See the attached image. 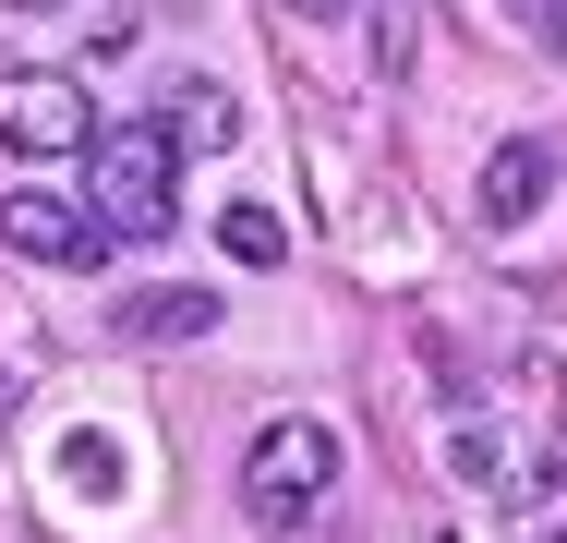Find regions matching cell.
<instances>
[{
    "instance_id": "obj_3",
    "label": "cell",
    "mask_w": 567,
    "mask_h": 543,
    "mask_svg": "<svg viewBox=\"0 0 567 543\" xmlns=\"http://www.w3.org/2000/svg\"><path fill=\"white\" fill-rule=\"evenodd\" d=\"M0 145L12 157H85L97 145V109L73 73H0Z\"/></svg>"
},
{
    "instance_id": "obj_11",
    "label": "cell",
    "mask_w": 567,
    "mask_h": 543,
    "mask_svg": "<svg viewBox=\"0 0 567 543\" xmlns=\"http://www.w3.org/2000/svg\"><path fill=\"white\" fill-rule=\"evenodd\" d=\"M0 12H73V0H0Z\"/></svg>"
},
{
    "instance_id": "obj_12",
    "label": "cell",
    "mask_w": 567,
    "mask_h": 543,
    "mask_svg": "<svg viewBox=\"0 0 567 543\" xmlns=\"http://www.w3.org/2000/svg\"><path fill=\"white\" fill-rule=\"evenodd\" d=\"M302 12H339V0H302Z\"/></svg>"
},
{
    "instance_id": "obj_5",
    "label": "cell",
    "mask_w": 567,
    "mask_h": 543,
    "mask_svg": "<svg viewBox=\"0 0 567 543\" xmlns=\"http://www.w3.org/2000/svg\"><path fill=\"white\" fill-rule=\"evenodd\" d=\"M121 350H182V338H218V290H121L110 303Z\"/></svg>"
},
{
    "instance_id": "obj_8",
    "label": "cell",
    "mask_w": 567,
    "mask_h": 543,
    "mask_svg": "<svg viewBox=\"0 0 567 543\" xmlns=\"http://www.w3.org/2000/svg\"><path fill=\"white\" fill-rule=\"evenodd\" d=\"M218 254H229V266H290L278 206H254V194H241V206H218Z\"/></svg>"
},
{
    "instance_id": "obj_1",
    "label": "cell",
    "mask_w": 567,
    "mask_h": 543,
    "mask_svg": "<svg viewBox=\"0 0 567 543\" xmlns=\"http://www.w3.org/2000/svg\"><path fill=\"white\" fill-rule=\"evenodd\" d=\"M85 206H97L110 242H169V217H182V145H169V121H133V133L85 145Z\"/></svg>"
},
{
    "instance_id": "obj_10",
    "label": "cell",
    "mask_w": 567,
    "mask_h": 543,
    "mask_svg": "<svg viewBox=\"0 0 567 543\" xmlns=\"http://www.w3.org/2000/svg\"><path fill=\"white\" fill-rule=\"evenodd\" d=\"M495 12H507V24H532L544 49H556V24H567V0H495Z\"/></svg>"
},
{
    "instance_id": "obj_13",
    "label": "cell",
    "mask_w": 567,
    "mask_h": 543,
    "mask_svg": "<svg viewBox=\"0 0 567 543\" xmlns=\"http://www.w3.org/2000/svg\"><path fill=\"white\" fill-rule=\"evenodd\" d=\"M556 61H567V24H556Z\"/></svg>"
},
{
    "instance_id": "obj_7",
    "label": "cell",
    "mask_w": 567,
    "mask_h": 543,
    "mask_svg": "<svg viewBox=\"0 0 567 543\" xmlns=\"http://www.w3.org/2000/svg\"><path fill=\"white\" fill-rule=\"evenodd\" d=\"M544 194H556V145H544V133L495 145V170H483V229H519Z\"/></svg>"
},
{
    "instance_id": "obj_9",
    "label": "cell",
    "mask_w": 567,
    "mask_h": 543,
    "mask_svg": "<svg viewBox=\"0 0 567 543\" xmlns=\"http://www.w3.org/2000/svg\"><path fill=\"white\" fill-rule=\"evenodd\" d=\"M61 471H73V495H121V459H110V434H61Z\"/></svg>"
},
{
    "instance_id": "obj_6",
    "label": "cell",
    "mask_w": 567,
    "mask_h": 543,
    "mask_svg": "<svg viewBox=\"0 0 567 543\" xmlns=\"http://www.w3.org/2000/svg\"><path fill=\"white\" fill-rule=\"evenodd\" d=\"M157 121H169L182 157H229V145H241V98H229L218 73H182V85L157 98Z\"/></svg>"
},
{
    "instance_id": "obj_2",
    "label": "cell",
    "mask_w": 567,
    "mask_h": 543,
    "mask_svg": "<svg viewBox=\"0 0 567 543\" xmlns=\"http://www.w3.org/2000/svg\"><path fill=\"white\" fill-rule=\"evenodd\" d=\"M327 495H339V434L315 423V411H278V423L241 447V520L254 532H315Z\"/></svg>"
},
{
    "instance_id": "obj_4",
    "label": "cell",
    "mask_w": 567,
    "mask_h": 543,
    "mask_svg": "<svg viewBox=\"0 0 567 543\" xmlns=\"http://www.w3.org/2000/svg\"><path fill=\"white\" fill-rule=\"evenodd\" d=\"M0 242L12 254H37V266H97V206H73V194H49V182H24V194H0Z\"/></svg>"
}]
</instances>
